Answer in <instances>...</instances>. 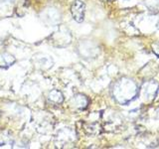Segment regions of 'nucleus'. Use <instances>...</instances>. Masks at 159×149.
I'll return each instance as SVG.
<instances>
[{
	"instance_id": "2",
	"label": "nucleus",
	"mask_w": 159,
	"mask_h": 149,
	"mask_svg": "<svg viewBox=\"0 0 159 149\" xmlns=\"http://www.w3.org/2000/svg\"><path fill=\"white\" fill-rule=\"evenodd\" d=\"M72 15L77 22H82L85 18V5L82 1L77 0L72 5L71 8Z\"/></svg>"
},
{
	"instance_id": "1",
	"label": "nucleus",
	"mask_w": 159,
	"mask_h": 149,
	"mask_svg": "<svg viewBox=\"0 0 159 149\" xmlns=\"http://www.w3.org/2000/svg\"><path fill=\"white\" fill-rule=\"evenodd\" d=\"M115 96L118 102L125 104L131 101L136 94V85L133 82L128 80H123V82L118 83L117 87L115 88Z\"/></svg>"
},
{
	"instance_id": "3",
	"label": "nucleus",
	"mask_w": 159,
	"mask_h": 149,
	"mask_svg": "<svg viewBox=\"0 0 159 149\" xmlns=\"http://www.w3.org/2000/svg\"><path fill=\"white\" fill-rule=\"evenodd\" d=\"M153 51L157 56H159V44H154L153 45Z\"/></svg>"
}]
</instances>
